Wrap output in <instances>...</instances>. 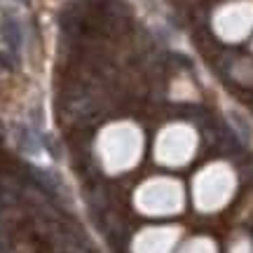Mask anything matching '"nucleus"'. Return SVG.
Returning a JSON list of instances; mask_svg holds the SVG:
<instances>
[{"label":"nucleus","mask_w":253,"mask_h":253,"mask_svg":"<svg viewBox=\"0 0 253 253\" xmlns=\"http://www.w3.org/2000/svg\"><path fill=\"white\" fill-rule=\"evenodd\" d=\"M0 38H2V42H5L12 52H17L19 47H21L24 36H21V26H19V21L14 17L5 14V17L0 19Z\"/></svg>","instance_id":"1"},{"label":"nucleus","mask_w":253,"mask_h":253,"mask_svg":"<svg viewBox=\"0 0 253 253\" xmlns=\"http://www.w3.org/2000/svg\"><path fill=\"white\" fill-rule=\"evenodd\" d=\"M19 2H26V0H19Z\"/></svg>","instance_id":"2"}]
</instances>
